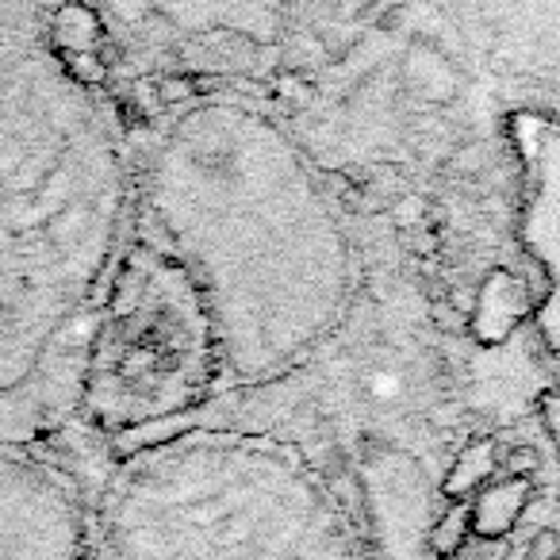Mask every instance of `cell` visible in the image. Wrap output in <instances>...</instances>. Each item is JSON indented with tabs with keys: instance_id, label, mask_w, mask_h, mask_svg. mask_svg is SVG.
Instances as JSON below:
<instances>
[{
	"instance_id": "1",
	"label": "cell",
	"mask_w": 560,
	"mask_h": 560,
	"mask_svg": "<svg viewBox=\"0 0 560 560\" xmlns=\"http://www.w3.org/2000/svg\"><path fill=\"white\" fill-rule=\"evenodd\" d=\"M135 223L139 170L112 104L73 78L50 9L0 4V445L39 450L81 415Z\"/></svg>"
},
{
	"instance_id": "2",
	"label": "cell",
	"mask_w": 560,
	"mask_h": 560,
	"mask_svg": "<svg viewBox=\"0 0 560 560\" xmlns=\"http://www.w3.org/2000/svg\"><path fill=\"white\" fill-rule=\"evenodd\" d=\"M135 234L192 277L223 388L304 365L358 289L350 231L304 150L234 101L196 104L162 131L139 165Z\"/></svg>"
},
{
	"instance_id": "3",
	"label": "cell",
	"mask_w": 560,
	"mask_h": 560,
	"mask_svg": "<svg viewBox=\"0 0 560 560\" xmlns=\"http://www.w3.org/2000/svg\"><path fill=\"white\" fill-rule=\"evenodd\" d=\"M104 560H373L300 445L257 430H177L119 460L96 503Z\"/></svg>"
},
{
	"instance_id": "4",
	"label": "cell",
	"mask_w": 560,
	"mask_h": 560,
	"mask_svg": "<svg viewBox=\"0 0 560 560\" xmlns=\"http://www.w3.org/2000/svg\"><path fill=\"white\" fill-rule=\"evenodd\" d=\"M223 388V353L192 277L135 234L96 319L81 415L104 434L180 422Z\"/></svg>"
},
{
	"instance_id": "5",
	"label": "cell",
	"mask_w": 560,
	"mask_h": 560,
	"mask_svg": "<svg viewBox=\"0 0 560 560\" xmlns=\"http://www.w3.org/2000/svg\"><path fill=\"white\" fill-rule=\"evenodd\" d=\"M96 522L73 472L0 445V560H93Z\"/></svg>"
},
{
	"instance_id": "6",
	"label": "cell",
	"mask_w": 560,
	"mask_h": 560,
	"mask_svg": "<svg viewBox=\"0 0 560 560\" xmlns=\"http://www.w3.org/2000/svg\"><path fill=\"white\" fill-rule=\"evenodd\" d=\"M529 495H534V480L503 476V480L488 483V488L468 503L472 506V534L491 537V541H506L511 529L518 526L522 511L529 506Z\"/></svg>"
},
{
	"instance_id": "7",
	"label": "cell",
	"mask_w": 560,
	"mask_h": 560,
	"mask_svg": "<svg viewBox=\"0 0 560 560\" xmlns=\"http://www.w3.org/2000/svg\"><path fill=\"white\" fill-rule=\"evenodd\" d=\"M495 472H499V450L491 438H476L468 442L465 450L457 453V460L450 465L442 480V495L450 503H472L488 483H495Z\"/></svg>"
},
{
	"instance_id": "8",
	"label": "cell",
	"mask_w": 560,
	"mask_h": 560,
	"mask_svg": "<svg viewBox=\"0 0 560 560\" xmlns=\"http://www.w3.org/2000/svg\"><path fill=\"white\" fill-rule=\"evenodd\" d=\"M50 39L66 58H89L101 43V16L85 4L50 9Z\"/></svg>"
},
{
	"instance_id": "9",
	"label": "cell",
	"mask_w": 560,
	"mask_h": 560,
	"mask_svg": "<svg viewBox=\"0 0 560 560\" xmlns=\"http://www.w3.org/2000/svg\"><path fill=\"white\" fill-rule=\"evenodd\" d=\"M468 537H472V506L445 503V511L438 514L434 529H430V552L442 560H457V552L465 549Z\"/></svg>"
},
{
	"instance_id": "10",
	"label": "cell",
	"mask_w": 560,
	"mask_h": 560,
	"mask_svg": "<svg viewBox=\"0 0 560 560\" xmlns=\"http://www.w3.org/2000/svg\"><path fill=\"white\" fill-rule=\"evenodd\" d=\"M407 81H411L422 96H438V101H442V96H450L457 73H453V66L445 62V58L415 47L411 58H407Z\"/></svg>"
},
{
	"instance_id": "11",
	"label": "cell",
	"mask_w": 560,
	"mask_h": 560,
	"mask_svg": "<svg viewBox=\"0 0 560 560\" xmlns=\"http://www.w3.org/2000/svg\"><path fill=\"white\" fill-rule=\"evenodd\" d=\"M499 468L506 476H514V480H534L541 460H537V453L529 445H511L506 453H499Z\"/></svg>"
},
{
	"instance_id": "12",
	"label": "cell",
	"mask_w": 560,
	"mask_h": 560,
	"mask_svg": "<svg viewBox=\"0 0 560 560\" xmlns=\"http://www.w3.org/2000/svg\"><path fill=\"white\" fill-rule=\"evenodd\" d=\"M457 560H511L506 541H491V537H468L465 549L457 552Z\"/></svg>"
},
{
	"instance_id": "13",
	"label": "cell",
	"mask_w": 560,
	"mask_h": 560,
	"mask_svg": "<svg viewBox=\"0 0 560 560\" xmlns=\"http://www.w3.org/2000/svg\"><path fill=\"white\" fill-rule=\"evenodd\" d=\"M529 560H560V534L557 529H537L534 537H529Z\"/></svg>"
},
{
	"instance_id": "14",
	"label": "cell",
	"mask_w": 560,
	"mask_h": 560,
	"mask_svg": "<svg viewBox=\"0 0 560 560\" xmlns=\"http://www.w3.org/2000/svg\"><path fill=\"white\" fill-rule=\"evenodd\" d=\"M541 422H545V430H549L552 450H557V457H560V388L541 399Z\"/></svg>"
},
{
	"instance_id": "15",
	"label": "cell",
	"mask_w": 560,
	"mask_h": 560,
	"mask_svg": "<svg viewBox=\"0 0 560 560\" xmlns=\"http://www.w3.org/2000/svg\"><path fill=\"white\" fill-rule=\"evenodd\" d=\"M96 560H104V557H101V549H96Z\"/></svg>"
}]
</instances>
